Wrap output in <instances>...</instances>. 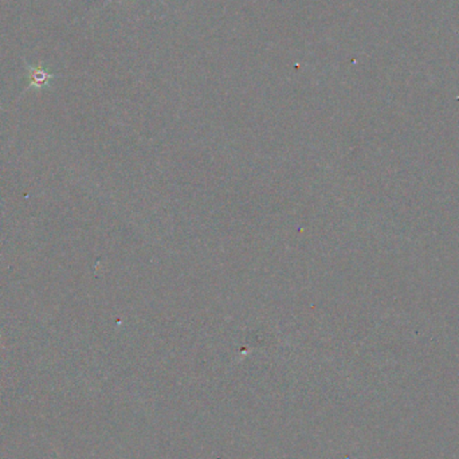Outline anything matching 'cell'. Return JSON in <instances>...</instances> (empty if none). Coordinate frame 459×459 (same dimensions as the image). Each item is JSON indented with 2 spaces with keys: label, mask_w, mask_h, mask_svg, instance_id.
I'll return each mask as SVG.
<instances>
[{
  "label": "cell",
  "mask_w": 459,
  "mask_h": 459,
  "mask_svg": "<svg viewBox=\"0 0 459 459\" xmlns=\"http://www.w3.org/2000/svg\"><path fill=\"white\" fill-rule=\"evenodd\" d=\"M27 68H29V73H30L29 77H30L31 86H35V87L46 86L52 78L50 73H48L45 68H31V66H27Z\"/></svg>",
  "instance_id": "1"
},
{
  "label": "cell",
  "mask_w": 459,
  "mask_h": 459,
  "mask_svg": "<svg viewBox=\"0 0 459 459\" xmlns=\"http://www.w3.org/2000/svg\"><path fill=\"white\" fill-rule=\"evenodd\" d=\"M160 1H163V0H160Z\"/></svg>",
  "instance_id": "2"
}]
</instances>
